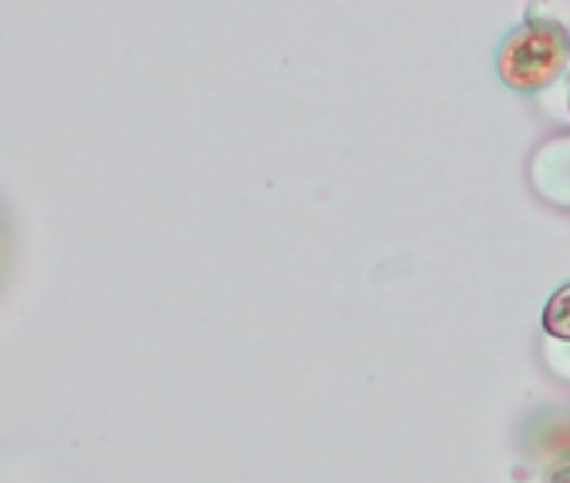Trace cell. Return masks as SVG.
I'll use <instances>...</instances> for the list:
<instances>
[{"instance_id": "1", "label": "cell", "mask_w": 570, "mask_h": 483, "mask_svg": "<svg viewBox=\"0 0 570 483\" xmlns=\"http://www.w3.org/2000/svg\"><path fill=\"white\" fill-rule=\"evenodd\" d=\"M567 61V38L557 28L547 24H530L520 34L510 38L500 58V71L507 85L513 88H540L547 85Z\"/></svg>"}, {"instance_id": "2", "label": "cell", "mask_w": 570, "mask_h": 483, "mask_svg": "<svg viewBox=\"0 0 570 483\" xmlns=\"http://www.w3.org/2000/svg\"><path fill=\"white\" fill-rule=\"evenodd\" d=\"M543 329L557 339H570V286H563L543 313Z\"/></svg>"}, {"instance_id": "3", "label": "cell", "mask_w": 570, "mask_h": 483, "mask_svg": "<svg viewBox=\"0 0 570 483\" xmlns=\"http://www.w3.org/2000/svg\"><path fill=\"white\" fill-rule=\"evenodd\" d=\"M550 483H570V466H563V470H557V473L550 476Z\"/></svg>"}]
</instances>
